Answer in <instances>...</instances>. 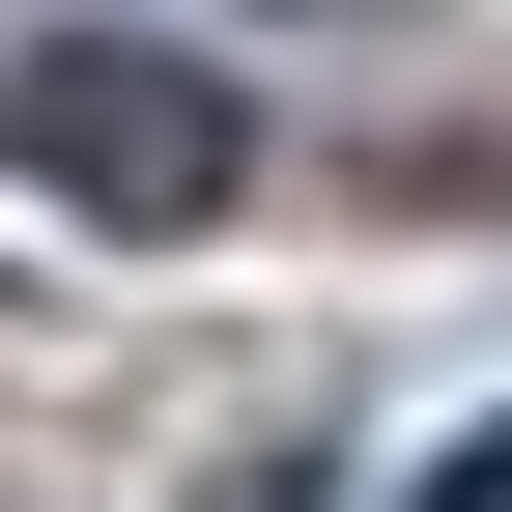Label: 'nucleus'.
Segmentation results:
<instances>
[{"instance_id":"obj_1","label":"nucleus","mask_w":512,"mask_h":512,"mask_svg":"<svg viewBox=\"0 0 512 512\" xmlns=\"http://www.w3.org/2000/svg\"><path fill=\"white\" fill-rule=\"evenodd\" d=\"M0 171H29L57 228H228L256 114H228V57H171V29H29V86H0Z\"/></svg>"}]
</instances>
